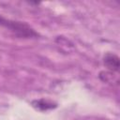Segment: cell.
<instances>
[{"mask_svg": "<svg viewBox=\"0 0 120 120\" xmlns=\"http://www.w3.org/2000/svg\"><path fill=\"white\" fill-rule=\"evenodd\" d=\"M103 63L110 71L118 72L120 68V63H119V57L116 54L112 52H107L103 57Z\"/></svg>", "mask_w": 120, "mask_h": 120, "instance_id": "obj_2", "label": "cell"}, {"mask_svg": "<svg viewBox=\"0 0 120 120\" xmlns=\"http://www.w3.org/2000/svg\"><path fill=\"white\" fill-rule=\"evenodd\" d=\"M113 75L114 74L112 71H101L99 73V79L104 82H109V83L118 82V78L114 77Z\"/></svg>", "mask_w": 120, "mask_h": 120, "instance_id": "obj_4", "label": "cell"}, {"mask_svg": "<svg viewBox=\"0 0 120 120\" xmlns=\"http://www.w3.org/2000/svg\"><path fill=\"white\" fill-rule=\"evenodd\" d=\"M32 106L38 110V111H41V112H45V111H48V110H52V109H54L57 107V104L55 102H52V101H50L48 99H45V98H40V99H35L31 102Z\"/></svg>", "mask_w": 120, "mask_h": 120, "instance_id": "obj_3", "label": "cell"}, {"mask_svg": "<svg viewBox=\"0 0 120 120\" xmlns=\"http://www.w3.org/2000/svg\"><path fill=\"white\" fill-rule=\"evenodd\" d=\"M0 25L9 29L19 38H34L38 37V34L29 24H27L24 22L13 21L0 16Z\"/></svg>", "mask_w": 120, "mask_h": 120, "instance_id": "obj_1", "label": "cell"}]
</instances>
